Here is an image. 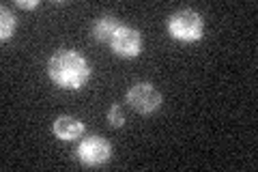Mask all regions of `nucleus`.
Returning a JSON list of instances; mask_svg holds the SVG:
<instances>
[{"instance_id":"obj_1","label":"nucleus","mask_w":258,"mask_h":172,"mask_svg":"<svg viewBox=\"0 0 258 172\" xmlns=\"http://www.w3.org/2000/svg\"><path fill=\"white\" fill-rule=\"evenodd\" d=\"M47 73L54 84L67 91H78L82 88L88 78H91V67L84 61V56H80L74 50H58L52 54L50 63H47Z\"/></svg>"},{"instance_id":"obj_2","label":"nucleus","mask_w":258,"mask_h":172,"mask_svg":"<svg viewBox=\"0 0 258 172\" xmlns=\"http://www.w3.org/2000/svg\"><path fill=\"white\" fill-rule=\"evenodd\" d=\"M203 15L191 11V9H181L170 15L168 20V32L176 41H185V43H194V41L203 39Z\"/></svg>"},{"instance_id":"obj_3","label":"nucleus","mask_w":258,"mask_h":172,"mask_svg":"<svg viewBox=\"0 0 258 172\" xmlns=\"http://www.w3.org/2000/svg\"><path fill=\"white\" fill-rule=\"evenodd\" d=\"M76 157L86 168H97L108 163L112 157V144L101 136H88L76 149Z\"/></svg>"},{"instance_id":"obj_4","label":"nucleus","mask_w":258,"mask_h":172,"mask_svg":"<svg viewBox=\"0 0 258 172\" xmlns=\"http://www.w3.org/2000/svg\"><path fill=\"white\" fill-rule=\"evenodd\" d=\"M125 99L138 114H155L161 108V93L149 82H136L129 86Z\"/></svg>"},{"instance_id":"obj_5","label":"nucleus","mask_w":258,"mask_h":172,"mask_svg":"<svg viewBox=\"0 0 258 172\" xmlns=\"http://www.w3.org/2000/svg\"><path fill=\"white\" fill-rule=\"evenodd\" d=\"M110 45L114 50V54L120 56V59H136L142 50V37L136 28L120 26L114 32V37H112Z\"/></svg>"},{"instance_id":"obj_6","label":"nucleus","mask_w":258,"mask_h":172,"mask_svg":"<svg viewBox=\"0 0 258 172\" xmlns=\"http://www.w3.org/2000/svg\"><path fill=\"white\" fill-rule=\"evenodd\" d=\"M54 134L60 140H78L84 134V123L76 117H58L54 121Z\"/></svg>"},{"instance_id":"obj_7","label":"nucleus","mask_w":258,"mask_h":172,"mask_svg":"<svg viewBox=\"0 0 258 172\" xmlns=\"http://www.w3.org/2000/svg\"><path fill=\"white\" fill-rule=\"evenodd\" d=\"M120 28L118 20L114 15H101V18H97L93 28H91V35L95 41H99V43H106V41H112L114 37V32Z\"/></svg>"},{"instance_id":"obj_8","label":"nucleus","mask_w":258,"mask_h":172,"mask_svg":"<svg viewBox=\"0 0 258 172\" xmlns=\"http://www.w3.org/2000/svg\"><path fill=\"white\" fill-rule=\"evenodd\" d=\"M15 32V18L7 7H0V41H9Z\"/></svg>"},{"instance_id":"obj_9","label":"nucleus","mask_w":258,"mask_h":172,"mask_svg":"<svg viewBox=\"0 0 258 172\" xmlns=\"http://www.w3.org/2000/svg\"><path fill=\"white\" fill-rule=\"evenodd\" d=\"M108 125L110 127H123L125 125V112L120 105H112L108 110Z\"/></svg>"},{"instance_id":"obj_10","label":"nucleus","mask_w":258,"mask_h":172,"mask_svg":"<svg viewBox=\"0 0 258 172\" xmlns=\"http://www.w3.org/2000/svg\"><path fill=\"white\" fill-rule=\"evenodd\" d=\"M15 5H18L20 9H37V7H39V0H18Z\"/></svg>"}]
</instances>
